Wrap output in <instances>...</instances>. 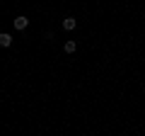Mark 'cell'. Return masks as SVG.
Masks as SVG:
<instances>
[{"instance_id": "1", "label": "cell", "mask_w": 145, "mask_h": 136, "mask_svg": "<svg viewBox=\"0 0 145 136\" xmlns=\"http://www.w3.org/2000/svg\"><path fill=\"white\" fill-rule=\"evenodd\" d=\"M12 27H15V29H27V27H29V20H27L24 15H20V17H15V20H12Z\"/></svg>"}, {"instance_id": "3", "label": "cell", "mask_w": 145, "mask_h": 136, "mask_svg": "<svg viewBox=\"0 0 145 136\" xmlns=\"http://www.w3.org/2000/svg\"><path fill=\"white\" fill-rule=\"evenodd\" d=\"M10 44H12V37H10V34H5V32H0V46H10Z\"/></svg>"}, {"instance_id": "4", "label": "cell", "mask_w": 145, "mask_h": 136, "mask_svg": "<svg viewBox=\"0 0 145 136\" xmlns=\"http://www.w3.org/2000/svg\"><path fill=\"white\" fill-rule=\"evenodd\" d=\"M75 49H78V44L72 42V39H68V42L63 44V51H65V53H72V51H75Z\"/></svg>"}, {"instance_id": "2", "label": "cell", "mask_w": 145, "mask_h": 136, "mask_svg": "<svg viewBox=\"0 0 145 136\" xmlns=\"http://www.w3.org/2000/svg\"><path fill=\"white\" fill-rule=\"evenodd\" d=\"M75 27H78V22H75V17H65V20H63V29H65V32H72Z\"/></svg>"}]
</instances>
